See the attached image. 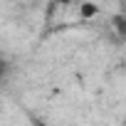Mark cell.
<instances>
[{"mask_svg":"<svg viewBox=\"0 0 126 126\" xmlns=\"http://www.w3.org/2000/svg\"><path fill=\"white\" fill-rule=\"evenodd\" d=\"M111 27H114V32H116L119 37L126 40V13H116V15L111 17Z\"/></svg>","mask_w":126,"mask_h":126,"instance_id":"cell-1","label":"cell"},{"mask_svg":"<svg viewBox=\"0 0 126 126\" xmlns=\"http://www.w3.org/2000/svg\"><path fill=\"white\" fill-rule=\"evenodd\" d=\"M96 13H99V10H96L94 3H82V5H79V15H82V17H94Z\"/></svg>","mask_w":126,"mask_h":126,"instance_id":"cell-2","label":"cell"},{"mask_svg":"<svg viewBox=\"0 0 126 126\" xmlns=\"http://www.w3.org/2000/svg\"><path fill=\"white\" fill-rule=\"evenodd\" d=\"M52 3H54V5H64V8H67V5H72V3H77V0H52Z\"/></svg>","mask_w":126,"mask_h":126,"instance_id":"cell-3","label":"cell"},{"mask_svg":"<svg viewBox=\"0 0 126 126\" xmlns=\"http://www.w3.org/2000/svg\"><path fill=\"white\" fill-rule=\"evenodd\" d=\"M121 126H126V116H124V119H121Z\"/></svg>","mask_w":126,"mask_h":126,"instance_id":"cell-4","label":"cell"}]
</instances>
